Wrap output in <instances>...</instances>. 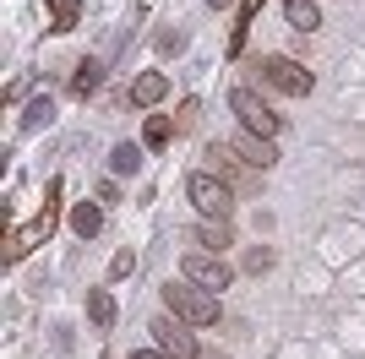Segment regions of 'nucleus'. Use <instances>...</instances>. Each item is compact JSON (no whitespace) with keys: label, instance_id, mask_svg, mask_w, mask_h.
Returning a JSON list of instances; mask_svg holds the SVG:
<instances>
[{"label":"nucleus","instance_id":"f257e3e1","mask_svg":"<svg viewBox=\"0 0 365 359\" xmlns=\"http://www.w3.org/2000/svg\"><path fill=\"white\" fill-rule=\"evenodd\" d=\"M164 305L169 316H180V321H191V327H213L218 321V294H207V288H197L191 278H169L164 283Z\"/></svg>","mask_w":365,"mask_h":359},{"label":"nucleus","instance_id":"f03ea898","mask_svg":"<svg viewBox=\"0 0 365 359\" xmlns=\"http://www.w3.org/2000/svg\"><path fill=\"white\" fill-rule=\"evenodd\" d=\"M185 196H191L197 212H202V218H213V224H229V212H235V191H229L213 169H197V175L185 180Z\"/></svg>","mask_w":365,"mask_h":359},{"label":"nucleus","instance_id":"7ed1b4c3","mask_svg":"<svg viewBox=\"0 0 365 359\" xmlns=\"http://www.w3.org/2000/svg\"><path fill=\"white\" fill-rule=\"evenodd\" d=\"M257 71H262V82H267V88L289 93V98H305V93L317 88V76L305 71L300 60H289V55H262V60H257Z\"/></svg>","mask_w":365,"mask_h":359},{"label":"nucleus","instance_id":"20e7f679","mask_svg":"<svg viewBox=\"0 0 365 359\" xmlns=\"http://www.w3.org/2000/svg\"><path fill=\"white\" fill-rule=\"evenodd\" d=\"M180 272H185V278H191L197 288H207V294H218V288H229V283H235L229 261H224V256H213V251H185Z\"/></svg>","mask_w":365,"mask_h":359},{"label":"nucleus","instance_id":"39448f33","mask_svg":"<svg viewBox=\"0 0 365 359\" xmlns=\"http://www.w3.org/2000/svg\"><path fill=\"white\" fill-rule=\"evenodd\" d=\"M229 109H235V115L245 120V131H251V136H267V142H273V136H278V125H284V120H278L273 109L262 104V98H257L251 88H235V93H229Z\"/></svg>","mask_w":365,"mask_h":359},{"label":"nucleus","instance_id":"423d86ee","mask_svg":"<svg viewBox=\"0 0 365 359\" xmlns=\"http://www.w3.org/2000/svg\"><path fill=\"white\" fill-rule=\"evenodd\" d=\"M207 164H213V175L224 180L229 191H235V185H240V191H251V185H257V169L245 164V158L229 147V142H207Z\"/></svg>","mask_w":365,"mask_h":359},{"label":"nucleus","instance_id":"0eeeda50","mask_svg":"<svg viewBox=\"0 0 365 359\" xmlns=\"http://www.w3.org/2000/svg\"><path fill=\"white\" fill-rule=\"evenodd\" d=\"M148 332L158 338V354H169V359H202L197 338L185 332V321H180V316H158V321H153Z\"/></svg>","mask_w":365,"mask_h":359},{"label":"nucleus","instance_id":"6e6552de","mask_svg":"<svg viewBox=\"0 0 365 359\" xmlns=\"http://www.w3.org/2000/svg\"><path fill=\"white\" fill-rule=\"evenodd\" d=\"M49 229H55V218H44V212H38V218H33L28 229H11V234H6V261H22V256H28L33 245H44V239H49Z\"/></svg>","mask_w":365,"mask_h":359},{"label":"nucleus","instance_id":"1a4fd4ad","mask_svg":"<svg viewBox=\"0 0 365 359\" xmlns=\"http://www.w3.org/2000/svg\"><path fill=\"white\" fill-rule=\"evenodd\" d=\"M235 152H240V158H245L251 169H257V175H267V169L278 164V147L267 142V136H251V131H245L240 142H235Z\"/></svg>","mask_w":365,"mask_h":359},{"label":"nucleus","instance_id":"9d476101","mask_svg":"<svg viewBox=\"0 0 365 359\" xmlns=\"http://www.w3.org/2000/svg\"><path fill=\"white\" fill-rule=\"evenodd\" d=\"M164 93H169V76H164V71H142L137 82H131V104L148 109V104H158Z\"/></svg>","mask_w":365,"mask_h":359},{"label":"nucleus","instance_id":"9b49d317","mask_svg":"<svg viewBox=\"0 0 365 359\" xmlns=\"http://www.w3.org/2000/svg\"><path fill=\"white\" fill-rule=\"evenodd\" d=\"M262 6H267V0H240V16H235V33H229V55H240V49H245V28L262 16Z\"/></svg>","mask_w":365,"mask_h":359},{"label":"nucleus","instance_id":"f8f14e48","mask_svg":"<svg viewBox=\"0 0 365 359\" xmlns=\"http://www.w3.org/2000/svg\"><path fill=\"white\" fill-rule=\"evenodd\" d=\"M197 245H207L213 256H224L229 245H235V234H229V224H213V218H202V224H197Z\"/></svg>","mask_w":365,"mask_h":359},{"label":"nucleus","instance_id":"ddd939ff","mask_svg":"<svg viewBox=\"0 0 365 359\" xmlns=\"http://www.w3.org/2000/svg\"><path fill=\"white\" fill-rule=\"evenodd\" d=\"M71 229H76L82 239H93L98 229H104V207H98V202H82V207H71Z\"/></svg>","mask_w":365,"mask_h":359},{"label":"nucleus","instance_id":"4468645a","mask_svg":"<svg viewBox=\"0 0 365 359\" xmlns=\"http://www.w3.org/2000/svg\"><path fill=\"white\" fill-rule=\"evenodd\" d=\"M82 22V0H49V28L55 33H71Z\"/></svg>","mask_w":365,"mask_h":359},{"label":"nucleus","instance_id":"2eb2a0df","mask_svg":"<svg viewBox=\"0 0 365 359\" xmlns=\"http://www.w3.org/2000/svg\"><path fill=\"white\" fill-rule=\"evenodd\" d=\"M284 16H289V28H300V33L322 28V16H317V0H284Z\"/></svg>","mask_w":365,"mask_h":359},{"label":"nucleus","instance_id":"dca6fc26","mask_svg":"<svg viewBox=\"0 0 365 359\" xmlns=\"http://www.w3.org/2000/svg\"><path fill=\"white\" fill-rule=\"evenodd\" d=\"M88 316H93V327H115V294L109 288H88Z\"/></svg>","mask_w":365,"mask_h":359},{"label":"nucleus","instance_id":"f3484780","mask_svg":"<svg viewBox=\"0 0 365 359\" xmlns=\"http://www.w3.org/2000/svg\"><path fill=\"white\" fill-rule=\"evenodd\" d=\"M98 82H104V66H98V60H82L76 76H71V93H76V98H88V93H98Z\"/></svg>","mask_w":365,"mask_h":359},{"label":"nucleus","instance_id":"a211bd4d","mask_svg":"<svg viewBox=\"0 0 365 359\" xmlns=\"http://www.w3.org/2000/svg\"><path fill=\"white\" fill-rule=\"evenodd\" d=\"M109 169H115V175H137L142 169V147L137 142H120V147L109 152Z\"/></svg>","mask_w":365,"mask_h":359},{"label":"nucleus","instance_id":"6ab92c4d","mask_svg":"<svg viewBox=\"0 0 365 359\" xmlns=\"http://www.w3.org/2000/svg\"><path fill=\"white\" fill-rule=\"evenodd\" d=\"M169 136H175V120H169V115H148V125H142V142H148V147H164Z\"/></svg>","mask_w":365,"mask_h":359},{"label":"nucleus","instance_id":"aec40b11","mask_svg":"<svg viewBox=\"0 0 365 359\" xmlns=\"http://www.w3.org/2000/svg\"><path fill=\"white\" fill-rule=\"evenodd\" d=\"M49 120H55V104H49V98H33V104H28V115H22V131H44V125H49Z\"/></svg>","mask_w":365,"mask_h":359},{"label":"nucleus","instance_id":"412c9836","mask_svg":"<svg viewBox=\"0 0 365 359\" xmlns=\"http://www.w3.org/2000/svg\"><path fill=\"white\" fill-rule=\"evenodd\" d=\"M273 267V251H267V245H251V251H245V272H267Z\"/></svg>","mask_w":365,"mask_h":359},{"label":"nucleus","instance_id":"4be33fe9","mask_svg":"<svg viewBox=\"0 0 365 359\" xmlns=\"http://www.w3.org/2000/svg\"><path fill=\"white\" fill-rule=\"evenodd\" d=\"M131 272H137V251H120L109 261V278H131Z\"/></svg>","mask_w":365,"mask_h":359},{"label":"nucleus","instance_id":"5701e85b","mask_svg":"<svg viewBox=\"0 0 365 359\" xmlns=\"http://www.w3.org/2000/svg\"><path fill=\"white\" fill-rule=\"evenodd\" d=\"M197 115H202V104H197V98H185L180 115H175V131H191V125H197Z\"/></svg>","mask_w":365,"mask_h":359},{"label":"nucleus","instance_id":"b1692460","mask_svg":"<svg viewBox=\"0 0 365 359\" xmlns=\"http://www.w3.org/2000/svg\"><path fill=\"white\" fill-rule=\"evenodd\" d=\"M175 49H185V33L175 28V33H158V55H175Z\"/></svg>","mask_w":365,"mask_h":359},{"label":"nucleus","instance_id":"393cba45","mask_svg":"<svg viewBox=\"0 0 365 359\" xmlns=\"http://www.w3.org/2000/svg\"><path fill=\"white\" fill-rule=\"evenodd\" d=\"M131 359H169V354H153V348H142V354H131Z\"/></svg>","mask_w":365,"mask_h":359},{"label":"nucleus","instance_id":"a878e982","mask_svg":"<svg viewBox=\"0 0 365 359\" xmlns=\"http://www.w3.org/2000/svg\"><path fill=\"white\" fill-rule=\"evenodd\" d=\"M207 6H213V11H224V6H235V0H207Z\"/></svg>","mask_w":365,"mask_h":359}]
</instances>
